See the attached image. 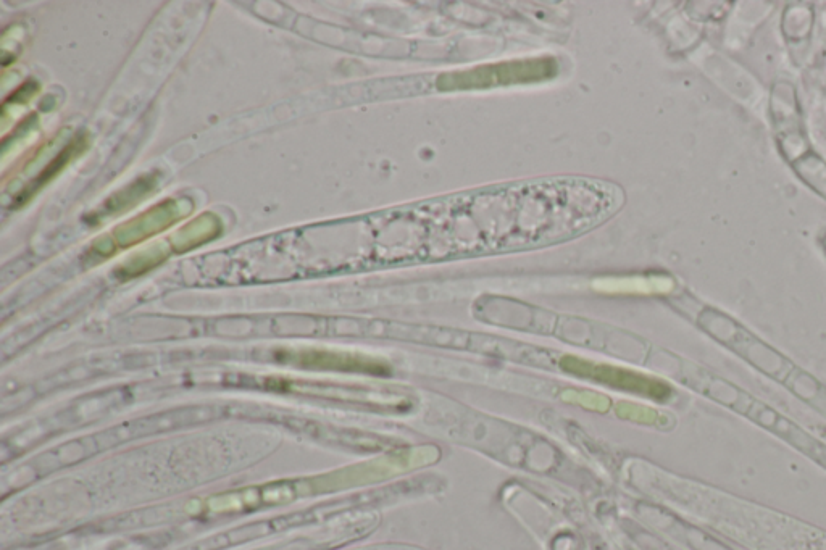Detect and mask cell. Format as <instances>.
<instances>
[{
    "label": "cell",
    "mask_w": 826,
    "mask_h": 550,
    "mask_svg": "<svg viewBox=\"0 0 826 550\" xmlns=\"http://www.w3.org/2000/svg\"><path fill=\"white\" fill-rule=\"evenodd\" d=\"M559 60L552 55L530 57V59L505 60L486 63L465 70L441 73L436 80V89L441 92L486 91L505 86H526V84L546 83L559 75Z\"/></svg>",
    "instance_id": "obj_1"
},
{
    "label": "cell",
    "mask_w": 826,
    "mask_h": 550,
    "mask_svg": "<svg viewBox=\"0 0 826 550\" xmlns=\"http://www.w3.org/2000/svg\"><path fill=\"white\" fill-rule=\"evenodd\" d=\"M73 150H75V144H70L67 149H63L62 154H60L54 162L49 163V167H47L46 170L42 171L38 180L34 181L30 188L26 189V191L21 194L18 202L23 204V202H26V200L33 196L34 192H38L39 189L47 183V181L52 180V178H54V176L57 175V173H59L65 165H67L68 160H70L71 155H73Z\"/></svg>",
    "instance_id": "obj_2"
}]
</instances>
